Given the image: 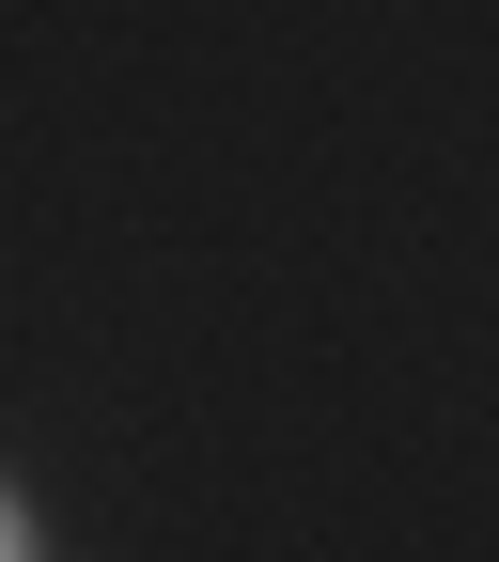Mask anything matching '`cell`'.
I'll return each mask as SVG.
<instances>
[{
	"label": "cell",
	"instance_id": "obj_1",
	"mask_svg": "<svg viewBox=\"0 0 499 562\" xmlns=\"http://www.w3.org/2000/svg\"><path fill=\"white\" fill-rule=\"evenodd\" d=\"M0 562H16V516H0Z\"/></svg>",
	"mask_w": 499,
	"mask_h": 562
}]
</instances>
